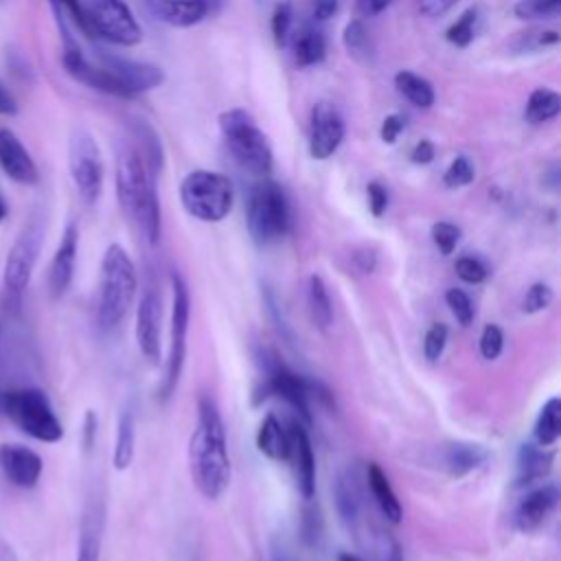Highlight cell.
Wrapping results in <instances>:
<instances>
[{
  "label": "cell",
  "instance_id": "8d00e7d4",
  "mask_svg": "<svg viewBox=\"0 0 561 561\" xmlns=\"http://www.w3.org/2000/svg\"><path fill=\"white\" fill-rule=\"evenodd\" d=\"M476 178V169L467 156H456L443 173V182L447 188H460L471 184Z\"/></svg>",
  "mask_w": 561,
  "mask_h": 561
},
{
  "label": "cell",
  "instance_id": "681fc988",
  "mask_svg": "<svg viewBox=\"0 0 561 561\" xmlns=\"http://www.w3.org/2000/svg\"><path fill=\"white\" fill-rule=\"evenodd\" d=\"M394 0H355L357 18H375L383 13Z\"/></svg>",
  "mask_w": 561,
  "mask_h": 561
},
{
  "label": "cell",
  "instance_id": "816d5d0a",
  "mask_svg": "<svg viewBox=\"0 0 561 561\" xmlns=\"http://www.w3.org/2000/svg\"><path fill=\"white\" fill-rule=\"evenodd\" d=\"M353 263L362 274H370L377 267V254L370 248H359L353 252Z\"/></svg>",
  "mask_w": 561,
  "mask_h": 561
},
{
  "label": "cell",
  "instance_id": "bcb514c9",
  "mask_svg": "<svg viewBox=\"0 0 561 561\" xmlns=\"http://www.w3.org/2000/svg\"><path fill=\"white\" fill-rule=\"evenodd\" d=\"M366 197H368V208L373 217H381L388 208V191L381 182H370L366 186Z\"/></svg>",
  "mask_w": 561,
  "mask_h": 561
},
{
  "label": "cell",
  "instance_id": "4fadbf2b",
  "mask_svg": "<svg viewBox=\"0 0 561 561\" xmlns=\"http://www.w3.org/2000/svg\"><path fill=\"white\" fill-rule=\"evenodd\" d=\"M44 471L42 456L20 443H0V473L18 489L37 486Z\"/></svg>",
  "mask_w": 561,
  "mask_h": 561
},
{
  "label": "cell",
  "instance_id": "5b68a950",
  "mask_svg": "<svg viewBox=\"0 0 561 561\" xmlns=\"http://www.w3.org/2000/svg\"><path fill=\"white\" fill-rule=\"evenodd\" d=\"M221 138L241 169L256 178H267L274 167L272 147L250 112L230 107L219 114Z\"/></svg>",
  "mask_w": 561,
  "mask_h": 561
},
{
  "label": "cell",
  "instance_id": "44dd1931",
  "mask_svg": "<svg viewBox=\"0 0 561 561\" xmlns=\"http://www.w3.org/2000/svg\"><path fill=\"white\" fill-rule=\"evenodd\" d=\"M559 493L554 486H541L530 491L517 506L515 511V522L519 526V530H535L539 528L546 517L552 513V508L557 506Z\"/></svg>",
  "mask_w": 561,
  "mask_h": 561
},
{
  "label": "cell",
  "instance_id": "8992f818",
  "mask_svg": "<svg viewBox=\"0 0 561 561\" xmlns=\"http://www.w3.org/2000/svg\"><path fill=\"white\" fill-rule=\"evenodd\" d=\"M2 414L26 436L39 443L64 438V425L48 394L39 388H11L2 392Z\"/></svg>",
  "mask_w": 561,
  "mask_h": 561
},
{
  "label": "cell",
  "instance_id": "60d3db41",
  "mask_svg": "<svg viewBox=\"0 0 561 561\" xmlns=\"http://www.w3.org/2000/svg\"><path fill=\"white\" fill-rule=\"evenodd\" d=\"M445 302H447L449 311L454 313V318H456L462 327L471 324V320H473V305H471V298H469L462 289H458V287L447 289Z\"/></svg>",
  "mask_w": 561,
  "mask_h": 561
},
{
  "label": "cell",
  "instance_id": "4316f807",
  "mask_svg": "<svg viewBox=\"0 0 561 561\" xmlns=\"http://www.w3.org/2000/svg\"><path fill=\"white\" fill-rule=\"evenodd\" d=\"M394 88L414 107L427 110V107L434 105V88H432V83L425 77H421V75H416L412 70H399L394 75Z\"/></svg>",
  "mask_w": 561,
  "mask_h": 561
},
{
  "label": "cell",
  "instance_id": "7bdbcfd3",
  "mask_svg": "<svg viewBox=\"0 0 561 561\" xmlns=\"http://www.w3.org/2000/svg\"><path fill=\"white\" fill-rule=\"evenodd\" d=\"M454 270H456V274H458L460 280L471 283V285L482 283V280L489 276L484 263H482L480 259H476V256H460V259L456 261Z\"/></svg>",
  "mask_w": 561,
  "mask_h": 561
},
{
  "label": "cell",
  "instance_id": "94428289",
  "mask_svg": "<svg viewBox=\"0 0 561 561\" xmlns=\"http://www.w3.org/2000/svg\"><path fill=\"white\" fill-rule=\"evenodd\" d=\"M0 335H2V324H0Z\"/></svg>",
  "mask_w": 561,
  "mask_h": 561
},
{
  "label": "cell",
  "instance_id": "7402d4cb",
  "mask_svg": "<svg viewBox=\"0 0 561 561\" xmlns=\"http://www.w3.org/2000/svg\"><path fill=\"white\" fill-rule=\"evenodd\" d=\"M289 44H291V53H294V61L300 68L307 66H316L324 59L327 55V39L324 33L311 24L300 26L298 31H291L289 35Z\"/></svg>",
  "mask_w": 561,
  "mask_h": 561
},
{
  "label": "cell",
  "instance_id": "11a10c76",
  "mask_svg": "<svg viewBox=\"0 0 561 561\" xmlns=\"http://www.w3.org/2000/svg\"><path fill=\"white\" fill-rule=\"evenodd\" d=\"M410 160L414 164H430L434 160V145L430 140H419L412 149H410Z\"/></svg>",
  "mask_w": 561,
  "mask_h": 561
},
{
  "label": "cell",
  "instance_id": "8fae6325",
  "mask_svg": "<svg viewBox=\"0 0 561 561\" xmlns=\"http://www.w3.org/2000/svg\"><path fill=\"white\" fill-rule=\"evenodd\" d=\"M171 289H173V302H171V337H169V357L164 368V381L160 388V397L169 399L180 381L184 357H186V335H188V316H191V298L188 287L180 274H171Z\"/></svg>",
  "mask_w": 561,
  "mask_h": 561
},
{
  "label": "cell",
  "instance_id": "ab89813d",
  "mask_svg": "<svg viewBox=\"0 0 561 561\" xmlns=\"http://www.w3.org/2000/svg\"><path fill=\"white\" fill-rule=\"evenodd\" d=\"M432 241L440 254H451L460 241V228L451 221H436L432 226Z\"/></svg>",
  "mask_w": 561,
  "mask_h": 561
},
{
  "label": "cell",
  "instance_id": "603a6c76",
  "mask_svg": "<svg viewBox=\"0 0 561 561\" xmlns=\"http://www.w3.org/2000/svg\"><path fill=\"white\" fill-rule=\"evenodd\" d=\"M366 482H368V489L379 506V511L383 513V517L392 524H399L401 517H403V508H401V502L388 480V476L383 473V469L377 465V462H370L368 469H366Z\"/></svg>",
  "mask_w": 561,
  "mask_h": 561
},
{
  "label": "cell",
  "instance_id": "484cf974",
  "mask_svg": "<svg viewBox=\"0 0 561 561\" xmlns=\"http://www.w3.org/2000/svg\"><path fill=\"white\" fill-rule=\"evenodd\" d=\"M256 447L270 460H287L289 456V434L274 414H267L256 432Z\"/></svg>",
  "mask_w": 561,
  "mask_h": 561
},
{
  "label": "cell",
  "instance_id": "e575fe53",
  "mask_svg": "<svg viewBox=\"0 0 561 561\" xmlns=\"http://www.w3.org/2000/svg\"><path fill=\"white\" fill-rule=\"evenodd\" d=\"M517 462H519L522 480H535V478H539V476H543L548 471L550 456H546L535 445H522Z\"/></svg>",
  "mask_w": 561,
  "mask_h": 561
},
{
  "label": "cell",
  "instance_id": "ffe728a7",
  "mask_svg": "<svg viewBox=\"0 0 561 561\" xmlns=\"http://www.w3.org/2000/svg\"><path fill=\"white\" fill-rule=\"evenodd\" d=\"M136 342L147 359L160 355V296L147 287L136 309Z\"/></svg>",
  "mask_w": 561,
  "mask_h": 561
},
{
  "label": "cell",
  "instance_id": "b9f144b4",
  "mask_svg": "<svg viewBox=\"0 0 561 561\" xmlns=\"http://www.w3.org/2000/svg\"><path fill=\"white\" fill-rule=\"evenodd\" d=\"M554 294L552 289L546 285V283H535L528 287L524 300H522V311L524 313H537V311H543L550 307Z\"/></svg>",
  "mask_w": 561,
  "mask_h": 561
},
{
  "label": "cell",
  "instance_id": "d6a6232c",
  "mask_svg": "<svg viewBox=\"0 0 561 561\" xmlns=\"http://www.w3.org/2000/svg\"><path fill=\"white\" fill-rule=\"evenodd\" d=\"M484 449L480 445H471V443H456L447 449L445 462L451 476L460 478L469 471H473L478 465L484 462Z\"/></svg>",
  "mask_w": 561,
  "mask_h": 561
},
{
  "label": "cell",
  "instance_id": "f1b7e54d",
  "mask_svg": "<svg viewBox=\"0 0 561 561\" xmlns=\"http://www.w3.org/2000/svg\"><path fill=\"white\" fill-rule=\"evenodd\" d=\"M559 112H561V96H559V92H554L550 88H535L528 94L526 110H524V116H526L528 123H533V125L548 123V121L557 118Z\"/></svg>",
  "mask_w": 561,
  "mask_h": 561
},
{
  "label": "cell",
  "instance_id": "680465c9",
  "mask_svg": "<svg viewBox=\"0 0 561 561\" xmlns=\"http://www.w3.org/2000/svg\"><path fill=\"white\" fill-rule=\"evenodd\" d=\"M337 561H364V559L357 557V554H351V552H342V554L337 557Z\"/></svg>",
  "mask_w": 561,
  "mask_h": 561
},
{
  "label": "cell",
  "instance_id": "277c9868",
  "mask_svg": "<svg viewBox=\"0 0 561 561\" xmlns=\"http://www.w3.org/2000/svg\"><path fill=\"white\" fill-rule=\"evenodd\" d=\"M44 241V221L39 217H33L20 234L15 237L13 245L7 252L4 267H2V280H0V307L7 316L18 318L22 313L24 294L28 289L39 250Z\"/></svg>",
  "mask_w": 561,
  "mask_h": 561
},
{
  "label": "cell",
  "instance_id": "f907efd6",
  "mask_svg": "<svg viewBox=\"0 0 561 561\" xmlns=\"http://www.w3.org/2000/svg\"><path fill=\"white\" fill-rule=\"evenodd\" d=\"M18 99L15 94L9 90V85L0 79V116L2 118H11L18 114Z\"/></svg>",
  "mask_w": 561,
  "mask_h": 561
},
{
  "label": "cell",
  "instance_id": "d4e9b609",
  "mask_svg": "<svg viewBox=\"0 0 561 561\" xmlns=\"http://www.w3.org/2000/svg\"><path fill=\"white\" fill-rule=\"evenodd\" d=\"M101 533H103L101 508L88 506L81 517L77 561H101Z\"/></svg>",
  "mask_w": 561,
  "mask_h": 561
},
{
  "label": "cell",
  "instance_id": "f35d334b",
  "mask_svg": "<svg viewBox=\"0 0 561 561\" xmlns=\"http://www.w3.org/2000/svg\"><path fill=\"white\" fill-rule=\"evenodd\" d=\"M561 9V0H519L515 7V13L522 20H535V18H554Z\"/></svg>",
  "mask_w": 561,
  "mask_h": 561
},
{
  "label": "cell",
  "instance_id": "ba28073f",
  "mask_svg": "<svg viewBox=\"0 0 561 561\" xmlns=\"http://www.w3.org/2000/svg\"><path fill=\"white\" fill-rule=\"evenodd\" d=\"M291 213L283 186L263 178L248 195V228L256 243L267 245L283 239L289 230Z\"/></svg>",
  "mask_w": 561,
  "mask_h": 561
},
{
  "label": "cell",
  "instance_id": "f546056e",
  "mask_svg": "<svg viewBox=\"0 0 561 561\" xmlns=\"http://www.w3.org/2000/svg\"><path fill=\"white\" fill-rule=\"evenodd\" d=\"M134 145L138 147L145 164L149 167V171L153 175H158L162 171V164H164V153H162V145H160L158 134L145 121L134 123Z\"/></svg>",
  "mask_w": 561,
  "mask_h": 561
},
{
  "label": "cell",
  "instance_id": "cb8c5ba5",
  "mask_svg": "<svg viewBox=\"0 0 561 561\" xmlns=\"http://www.w3.org/2000/svg\"><path fill=\"white\" fill-rule=\"evenodd\" d=\"M136 451V416L134 410L127 405L118 414L116 423V440H114V451H112V462L116 471H125Z\"/></svg>",
  "mask_w": 561,
  "mask_h": 561
},
{
  "label": "cell",
  "instance_id": "3957f363",
  "mask_svg": "<svg viewBox=\"0 0 561 561\" xmlns=\"http://www.w3.org/2000/svg\"><path fill=\"white\" fill-rule=\"evenodd\" d=\"M136 296V267L127 250L110 243L101 259L96 322L101 329H116L127 316Z\"/></svg>",
  "mask_w": 561,
  "mask_h": 561
},
{
  "label": "cell",
  "instance_id": "9a60e30c",
  "mask_svg": "<svg viewBox=\"0 0 561 561\" xmlns=\"http://www.w3.org/2000/svg\"><path fill=\"white\" fill-rule=\"evenodd\" d=\"M96 59L101 64H105L125 85V90L131 96L145 94L158 85H162L164 81V72L160 66L149 64V61H134V59H125V57H116L110 53H96Z\"/></svg>",
  "mask_w": 561,
  "mask_h": 561
},
{
  "label": "cell",
  "instance_id": "9f6ffc18",
  "mask_svg": "<svg viewBox=\"0 0 561 561\" xmlns=\"http://www.w3.org/2000/svg\"><path fill=\"white\" fill-rule=\"evenodd\" d=\"M0 561H20L13 546H9L7 541H0Z\"/></svg>",
  "mask_w": 561,
  "mask_h": 561
},
{
  "label": "cell",
  "instance_id": "d6986e66",
  "mask_svg": "<svg viewBox=\"0 0 561 561\" xmlns=\"http://www.w3.org/2000/svg\"><path fill=\"white\" fill-rule=\"evenodd\" d=\"M287 434H289V456H287V460H291L298 491L305 500H311L313 493H316V456H313L309 434L298 421H294L289 425Z\"/></svg>",
  "mask_w": 561,
  "mask_h": 561
},
{
  "label": "cell",
  "instance_id": "91938a15",
  "mask_svg": "<svg viewBox=\"0 0 561 561\" xmlns=\"http://www.w3.org/2000/svg\"><path fill=\"white\" fill-rule=\"evenodd\" d=\"M2 392H4V390H0V414H2Z\"/></svg>",
  "mask_w": 561,
  "mask_h": 561
},
{
  "label": "cell",
  "instance_id": "30bf717a",
  "mask_svg": "<svg viewBox=\"0 0 561 561\" xmlns=\"http://www.w3.org/2000/svg\"><path fill=\"white\" fill-rule=\"evenodd\" d=\"M68 171L83 204L94 206L103 191V158L94 136L83 127L70 134Z\"/></svg>",
  "mask_w": 561,
  "mask_h": 561
},
{
  "label": "cell",
  "instance_id": "db71d44e",
  "mask_svg": "<svg viewBox=\"0 0 561 561\" xmlns=\"http://www.w3.org/2000/svg\"><path fill=\"white\" fill-rule=\"evenodd\" d=\"M96 427H99V419H96L94 410H88L85 416H83V432H81V438H83V447H85V449H92V447H94Z\"/></svg>",
  "mask_w": 561,
  "mask_h": 561
},
{
  "label": "cell",
  "instance_id": "7dc6e473",
  "mask_svg": "<svg viewBox=\"0 0 561 561\" xmlns=\"http://www.w3.org/2000/svg\"><path fill=\"white\" fill-rule=\"evenodd\" d=\"M405 129V116L394 112V114H388L379 127V136L386 145H394L399 134Z\"/></svg>",
  "mask_w": 561,
  "mask_h": 561
},
{
  "label": "cell",
  "instance_id": "6da1fadb",
  "mask_svg": "<svg viewBox=\"0 0 561 561\" xmlns=\"http://www.w3.org/2000/svg\"><path fill=\"white\" fill-rule=\"evenodd\" d=\"M188 471L195 489L206 500H219L230 484L232 467L226 430L210 397H202L197 403V421L188 438Z\"/></svg>",
  "mask_w": 561,
  "mask_h": 561
},
{
  "label": "cell",
  "instance_id": "f6af8a7d",
  "mask_svg": "<svg viewBox=\"0 0 561 561\" xmlns=\"http://www.w3.org/2000/svg\"><path fill=\"white\" fill-rule=\"evenodd\" d=\"M504 348V333L497 324H486L480 333V355L484 359H495L500 357Z\"/></svg>",
  "mask_w": 561,
  "mask_h": 561
},
{
  "label": "cell",
  "instance_id": "d590c367",
  "mask_svg": "<svg viewBox=\"0 0 561 561\" xmlns=\"http://www.w3.org/2000/svg\"><path fill=\"white\" fill-rule=\"evenodd\" d=\"M366 550L373 557V561H401V548L399 543L390 537V533L383 530H373L366 535Z\"/></svg>",
  "mask_w": 561,
  "mask_h": 561
},
{
  "label": "cell",
  "instance_id": "4dcf8cb0",
  "mask_svg": "<svg viewBox=\"0 0 561 561\" xmlns=\"http://www.w3.org/2000/svg\"><path fill=\"white\" fill-rule=\"evenodd\" d=\"M561 436V401L559 397H552L543 403L539 410V416L535 421V440L539 447H550Z\"/></svg>",
  "mask_w": 561,
  "mask_h": 561
},
{
  "label": "cell",
  "instance_id": "5bb4252c",
  "mask_svg": "<svg viewBox=\"0 0 561 561\" xmlns=\"http://www.w3.org/2000/svg\"><path fill=\"white\" fill-rule=\"evenodd\" d=\"M0 169L2 173L22 186H35L39 182V169L22 138L9 129L0 127Z\"/></svg>",
  "mask_w": 561,
  "mask_h": 561
},
{
  "label": "cell",
  "instance_id": "c3c4849f",
  "mask_svg": "<svg viewBox=\"0 0 561 561\" xmlns=\"http://www.w3.org/2000/svg\"><path fill=\"white\" fill-rule=\"evenodd\" d=\"M416 4H419L421 15L436 20V18H443L445 13H449L458 4V0H416Z\"/></svg>",
  "mask_w": 561,
  "mask_h": 561
},
{
  "label": "cell",
  "instance_id": "836d02e7",
  "mask_svg": "<svg viewBox=\"0 0 561 561\" xmlns=\"http://www.w3.org/2000/svg\"><path fill=\"white\" fill-rule=\"evenodd\" d=\"M478 24H480V13L476 7H469L467 11L460 13V18L447 28V42H451L458 48H465L473 42L476 33H478Z\"/></svg>",
  "mask_w": 561,
  "mask_h": 561
},
{
  "label": "cell",
  "instance_id": "2e32d148",
  "mask_svg": "<svg viewBox=\"0 0 561 561\" xmlns=\"http://www.w3.org/2000/svg\"><path fill=\"white\" fill-rule=\"evenodd\" d=\"M221 0H145V7L151 18L162 24L188 28L215 15Z\"/></svg>",
  "mask_w": 561,
  "mask_h": 561
},
{
  "label": "cell",
  "instance_id": "7c38bea8",
  "mask_svg": "<svg viewBox=\"0 0 561 561\" xmlns=\"http://www.w3.org/2000/svg\"><path fill=\"white\" fill-rule=\"evenodd\" d=\"M344 131L346 125L340 110L329 101L316 103L309 118V156L316 160L331 158L342 145Z\"/></svg>",
  "mask_w": 561,
  "mask_h": 561
},
{
  "label": "cell",
  "instance_id": "f5cc1de1",
  "mask_svg": "<svg viewBox=\"0 0 561 561\" xmlns=\"http://www.w3.org/2000/svg\"><path fill=\"white\" fill-rule=\"evenodd\" d=\"M340 0H311V15L318 22H327L335 15Z\"/></svg>",
  "mask_w": 561,
  "mask_h": 561
},
{
  "label": "cell",
  "instance_id": "7a4b0ae2",
  "mask_svg": "<svg viewBox=\"0 0 561 561\" xmlns=\"http://www.w3.org/2000/svg\"><path fill=\"white\" fill-rule=\"evenodd\" d=\"M114 180L121 210L142 232V237L156 245L162 228L156 175L149 171L134 142H123L118 147Z\"/></svg>",
  "mask_w": 561,
  "mask_h": 561
},
{
  "label": "cell",
  "instance_id": "ac0fdd59",
  "mask_svg": "<svg viewBox=\"0 0 561 561\" xmlns=\"http://www.w3.org/2000/svg\"><path fill=\"white\" fill-rule=\"evenodd\" d=\"M313 386L316 383L302 379L300 375H296L280 362H270V366H267V390L272 394H278L280 399H285L307 423L311 421L309 397L313 392Z\"/></svg>",
  "mask_w": 561,
  "mask_h": 561
},
{
  "label": "cell",
  "instance_id": "ee69618b",
  "mask_svg": "<svg viewBox=\"0 0 561 561\" xmlns=\"http://www.w3.org/2000/svg\"><path fill=\"white\" fill-rule=\"evenodd\" d=\"M447 346V327L445 324H432L423 337V353L425 359L436 362Z\"/></svg>",
  "mask_w": 561,
  "mask_h": 561
},
{
  "label": "cell",
  "instance_id": "1f68e13d",
  "mask_svg": "<svg viewBox=\"0 0 561 561\" xmlns=\"http://www.w3.org/2000/svg\"><path fill=\"white\" fill-rule=\"evenodd\" d=\"M342 42H344V48L346 53L362 61V64H370L373 57H375V44L370 39V33L368 28L364 26V22L357 18V20H351L346 26H344V33H342Z\"/></svg>",
  "mask_w": 561,
  "mask_h": 561
},
{
  "label": "cell",
  "instance_id": "74e56055",
  "mask_svg": "<svg viewBox=\"0 0 561 561\" xmlns=\"http://www.w3.org/2000/svg\"><path fill=\"white\" fill-rule=\"evenodd\" d=\"M291 24H294V9H291V2H278L274 7V13H272V35H274V42L276 46H285L289 42V35H291Z\"/></svg>",
  "mask_w": 561,
  "mask_h": 561
},
{
  "label": "cell",
  "instance_id": "52a82bcc",
  "mask_svg": "<svg viewBox=\"0 0 561 561\" xmlns=\"http://www.w3.org/2000/svg\"><path fill=\"white\" fill-rule=\"evenodd\" d=\"M180 202L191 217L215 224L232 210L234 188L224 173L197 169L184 175L180 184Z\"/></svg>",
  "mask_w": 561,
  "mask_h": 561
},
{
  "label": "cell",
  "instance_id": "e0dca14e",
  "mask_svg": "<svg viewBox=\"0 0 561 561\" xmlns=\"http://www.w3.org/2000/svg\"><path fill=\"white\" fill-rule=\"evenodd\" d=\"M77 252H79V228L75 221H68L61 232V239L57 243V250L50 259L48 274H46L48 294L53 298H61L68 291L72 276H75Z\"/></svg>",
  "mask_w": 561,
  "mask_h": 561
},
{
  "label": "cell",
  "instance_id": "6f0895ef",
  "mask_svg": "<svg viewBox=\"0 0 561 561\" xmlns=\"http://www.w3.org/2000/svg\"><path fill=\"white\" fill-rule=\"evenodd\" d=\"M7 217H9V202H7L4 193L0 191V224H2Z\"/></svg>",
  "mask_w": 561,
  "mask_h": 561
},
{
  "label": "cell",
  "instance_id": "9c48e42d",
  "mask_svg": "<svg viewBox=\"0 0 561 561\" xmlns=\"http://www.w3.org/2000/svg\"><path fill=\"white\" fill-rule=\"evenodd\" d=\"M85 37H96L116 46L142 42V28L125 0H81Z\"/></svg>",
  "mask_w": 561,
  "mask_h": 561
},
{
  "label": "cell",
  "instance_id": "83f0119b",
  "mask_svg": "<svg viewBox=\"0 0 561 561\" xmlns=\"http://www.w3.org/2000/svg\"><path fill=\"white\" fill-rule=\"evenodd\" d=\"M307 305H309V313L311 320L318 329L327 331L333 324V302L329 296V289L322 280V276L311 274L309 283H307Z\"/></svg>",
  "mask_w": 561,
  "mask_h": 561
}]
</instances>
